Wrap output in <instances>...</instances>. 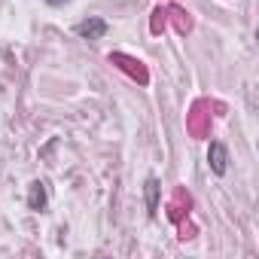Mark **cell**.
Listing matches in <instances>:
<instances>
[{"label":"cell","instance_id":"6da1fadb","mask_svg":"<svg viewBox=\"0 0 259 259\" xmlns=\"http://www.w3.org/2000/svg\"><path fill=\"white\" fill-rule=\"evenodd\" d=\"M107 31H110V25H107L104 19H98V16L82 19V22H76V25H73V34H76V37H82V40H101Z\"/></svg>","mask_w":259,"mask_h":259},{"label":"cell","instance_id":"7a4b0ae2","mask_svg":"<svg viewBox=\"0 0 259 259\" xmlns=\"http://www.w3.org/2000/svg\"><path fill=\"white\" fill-rule=\"evenodd\" d=\"M207 162H210V171H213L217 177H223V174L229 171V150H226L220 141H213L210 150H207Z\"/></svg>","mask_w":259,"mask_h":259},{"label":"cell","instance_id":"5b68a950","mask_svg":"<svg viewBox=\"0 0 259 259\" xmlns=\"http://www.w3.org/2000/svg\"><path fill=\"white\" fill-rule=\"evenodd\" d=\"M49 7H64V4H70V0H46Z\"/></svg>","mask_w":259,"mask_h":259},{"label":"cell","instance_id":"3957f363","mask_svg":"<svg viewBox=\"0 0 259 259\" xmlns=\"http://www.w3.org/2000/svg\"><path fill=\"white\" fill-rule=\"evenodd\" d=\"M28 207L31 210H43L46 207V183H31V189H28Z\"/></svg>","mask_w":259,"mask_h":259},{"label":"cell","instance_id":"277c9868","mask_svg":"<svg viewBox=\"0 0 259 259\" xmlns=\"http://www.w3.org/2000/svg\"><path fill=\"white\" fill-rule=\"evenodd\" d=\"M144 192H147V207H150V213H156V210H159V180L150 177L147 186H144Z\"/></svg>","mask_w":259,"mask_h":259}]
</instances>
